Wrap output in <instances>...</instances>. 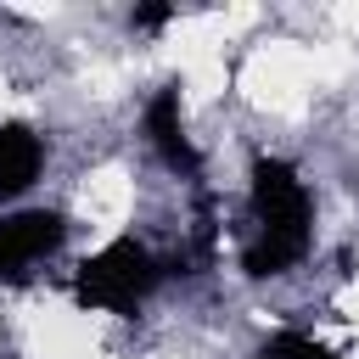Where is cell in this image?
I'll list each match as a JSON object with an SVG mask.
<instances>
[{
  "label": "cell",
  "mask_w": 359,
  "mask_h": 359,
  "mask_svg": "<svg viewBox=\"0 0 359 359\" xmlns=\"http://www.w3.org/2000/svg\"><path fill=\"white\" fill-rule=\"evenodd\" d=\"M252 219H258V241L241 252V269L252 280L286 275L292 264H303L314 208H309V185L297 180L292 163H280V157L252 163Z\"/></svg>",
  "instance_id": "obj_1"
},
{
  "label": "cell",
  "mask_w": 359,
  "mask_h": 359,
  "mask_svg": "<svg viewBox=\"0 0 359 359\" xmlns=\"http://www.w3.org/2000/svg\"><path fill=\"white\" fill-rule=\"evenodd\" d=\"M168 269L135 241V236H118V241H107L95 258H84L79 264V275H73V297L84 303V309H112V314H129L157 280H163Z\"/></svg>",
  "instance_id": "obj_2"
},
{
  "label": "cell",
  "mask_w": 359,
  "mask_h": 359,
  "mask_svg": "<svg viewBox=\"0 0 359 359\" xmlns=\"http://www.w3.org/2000/svg\"><path fill=\"white\" fill-rule=\"evenodd\" d=\"M67 236V219L56 208H28L0 219V280H22L39 258H50Z\"/></svg>",
  "instance_id": "obj_3"
},
{
  "label": "cell",
  "mask_w": 359,
  "mask_h": 359,
  "mask_svg": "<svg viewBox=\"0 0 359 359\" xmlns=\"http://www.w3.org/2000/svg\"><path fill=\"white\" fill-rule=\"evenodd\" d=\"M146 135H151V146L163 151L168 168H185V174L202 168V157H196V146L185 140V123H180V84H163V90L151 95V107H146Z\"/></svg>",
  "instance_id": "obj_4"
},
{
  "label": "cell",
  "mask_w": 359,
  "mask_h": 359,
  "mask_svg": "<svg viewBox=\"0 0 359 359\" xmlns=\"http://www.w3.org/2000/svg\"><path fill=\"white\" fill-rule=\"evenodd\" d=\"M45 163V140L28 123H0V196H17L39 180Z\"/></svg>",
  "instance_id": "obj_5"
},
{
  "label": "cell",
  "mask_w": 359,
  "mask_h": 359,
  "mask_svg": "<svg viewBox=\"0 0 359 359\" xmlns=\"http://www.w3.org/2000/svg\"><path fill=\"white\" fill-rule=\"evenodd\" d=\"M258 359H342V353L320 348V342H314V337H303V331H275V337L258 348Z\"/></svg>",
  "instance_id": "obj_6"
},
{
  "label": "cell",
  "mask_w": 359,
  "mask_h": 359,
  "mask_svg": "<svg viewBox=\"0 0 359 359\" xmlns=\"http://www.w3.org/2000/svg\"><path fill=\"white\" fill-rule=\"evenodd\" d=\"M168 17H174V6H135L129 22H135V28H163Z\"/></svg>",
  "instance_id": "obj_7"
}]
</instances>
